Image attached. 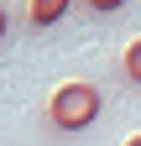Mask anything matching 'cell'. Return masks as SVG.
<instances>
[{"mask_svg": "<svg viewBox=\"0 0 141 146\" xmlns=\"http://www.w3.org/2000/svg\"><path fill=\"white\" fill-rule=\"evenodd\" d=\"M126 146H141V136H131V141H126Z\"/></svg>", "mask_w": 141, "mask_h": 146, "instance_id": "obj_6", "label": "cell"}, {"mask_svg": "<svg viewBox=\"0 0 141 146\" xmlns=\"http://www.w3.org/2000/svg\"><path fill=\"white\" fill-rule=\"evenodd\" d=\"M5 31H11V21H5V5H0V36H5Z\"/></svg>", "mask_w": 141, "mask_h": 146, "instance_id": "obj_5", "label": "cell"}, {"mask_svg": "<svg viewBox=\"0 0 141 146\" xmlns=\"http://www.w3.org/2000/svg\"><path fill=\"white\" fill-rule=\"evenodd\" d=\"M84 5H89L94 16H110V11H120V5H126V0H84Z\"/></svg>", "mask_w": 141, "mask_h": 146, "instance_id": "obj_4", "label": "cell"}, {"mask_svg": "<svg viewBox=\"0 0 141 146\" xmlns=\"http://www.w3.org/2000/svg\"><path fill=\"white\" fill-rule=\"evenodd\" d=\"M120 68H126V78H131V84H141V36L120 52Z\"/></svg>", "mask_w": 141, "mask_h": 146, "instance_id": "obj_3", "label": "cell"}, {"mask_svg": "<svg viewBox=\"0 0 141 146\" xmlns=\"http://www.w3.org/2000/svg\"><path fill=\"white\" fill-rule=\"evenodd\" d=\"M68 5H73V0H31V5H26V21L31 26H58L63 16H68Z\"/></svg>", "mask_w": 141, "mask_h": 146, "instance_id": "obj_2", "label": "cell"}, {"mask_svg": "<svg viewBox=\"0 0 141 146\" xmlns=\"http://www.w3.org/2000/svg\"><path fill=\"white\" fill-rule=\"evenodd\" d=\"M99 110H104V94L94 84L73 78V84H63L58 94L47 99V120L58 125V131H89V125L99 120Z\"/></svg>", "mask_w": 141, "mask_h": 146, "instance_id": "obj_1", "label": "cell"}]
</instances>
